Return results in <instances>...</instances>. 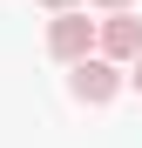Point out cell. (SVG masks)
I'll return each instance as SVG.
<instances>
[{
    "label": "cell",
    "mask_w": 142,
    "mask_h": 148,
    "mask_svg": "<svg viewBox=\"0 0 142 148\" xmlns=\"http://www.w3.org/2000/svg\"><path fill=\"white\" fill-rule=\"evenodd\" d=\"M47 54L68 61V67L88 61V54H95V20H88L81 7H75V14H54V20H47Z\"/></svg>",
    "instance_id": "cell-1"
},
{
    "label": "cell",
    "mask_w": 142,
    "mask_h": 148,
    "mask_svg": "<svg viewBox=\"0 0 142 148\" xmlns=\"http://www.w3.org/2000/svg\"><path fill=\"white\" fill-rule=\"evenodd\" d=\"M129 88H135V94H142V54H135V67H129Z\"/></svg>",
    "instance_id": "cell-6"
},
{
    "label": "cell",
    "mask_w": 142,
    "mask_h": 148,
    "mask_svg": "<svg viewBox=\"0 0 142 148\" xmlns=\"http://www.w3.org/2000/svg\"><path fill=\"white\" fill-rule=\"evenodd\" d=\"M95 7H102V14H129V0H95Z\"/></svg>",
    "instance_id": "cell-5"
},
{
    "label": "cell",
    "mask_w": 142,
    "mask_h": 148,
    "mask_svg": "<svg viewBox=\"0 0 142 148\" xmlns=\"http://www.w3.org/2000/svg\"><path fill=\"white\" fill-rule=\"evenodd\" d=\"M41 7H47V14H75V0H41Z\"/></svg>",
    "instance_id": "cell-4"
},
{
    "label": "cell",
    "mask_w": 142,
    "mask_h": 148,
    "mask_svg": "<svg viewBox=\"0 0 142 148\" xmlns=\"http://www.w3.org/2000/svg\"><path fill=\"white\" fill-rule=\"evenodd\" d=\"M68 88H75V101H88V108H108L115 94H122V67H108L102 54H88V61H75Z\"/></svg>",
    "instance_id": "cell-2"
},
{
    "label": "cell",
    "mask_w": 142,
    "mask_h": 148,
    "mask_svg": "<svg viewBox=\"0 0 142 148\" xmlns=\"http://www.w3.org/2000/svg\"><path fill=\"white\" fill-rule=\"evenodd\" d=\"M95 47H102L108 67L135 61V54H142V20H135V14H108V20H95Z\"/></svg>",
    "instance_id": "cell-3"
}]
</instances>
